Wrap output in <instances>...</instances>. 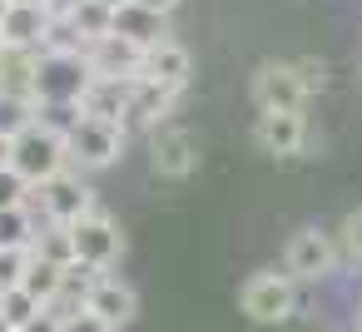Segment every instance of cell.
<instances>
[{"label": "cell", "mask_w": 362, "mask_h": 332, "mask_svg": "<svg viewBox=\"0 0 362 332\" xmlns=\"http://www.w3.org/2000/svg\"><path fill=\"white\" fill-rule=\"evenodd\" d=\"M199 169V139L189 129H159L154 134V174L159 179H189Z\"/></svg>", "instance_id": "cell-14"}, {"label": "cell", "mask_w": 362, "mask_h": 332, "mask_svg": "<svg viewBox=\"0 0 362 332\" xmlns=\"http://www.w3.org/2000/svg\"><path fill=\"white\" fill-rule=\"evenodd\" d=\"M30 184L21 179V174H11V169H0V208H25L30 203Z\"/></svg>", "instance_id": "cell-25"}, {"label": "cell", "mask_w": 362, "mask_h": 332, "mask_svg": "<svg viewBox=\"0 0 362 332\" xmlns=\"http://www.w3.org/2000/svg\"><path fill=\"white\" fill-rule=\"evenodd\" d=\"M21 292H25V297H35L40 307H55V302L65 297V268L30 258V263H25V273H21Z\"/></svg>", "instance_id": "cell-17"}, {"label": "cell", "mask_w": 362, "mask_h": 332, "mask_svg": "<svg viewBox=\"0 0 362 332\" xmlns=\"http://www.w3.org/2000/svg\"><path fill=\"white\" fill-rule=\"evenodd\" d=\"M35 119H40L35 100H25V95H0V134H6V139H16V134L30 129Z\"/></svg>", "instance_id": "cell-23"}, {"label": "cell", "mask_w": 362, "mask_h": 332, "mask_svg": "<svg viewBox=\"0 0 362 332\" xmlns=\"http://www.w3.org/2000/svg\"><path fill=\"white\" fill-rule=\"evenodd\" d=\"M110 16H115V11H105L100 0H85V6H80L65 25H70V35H75V40H80V50H85V45H95L100 35H110Z\"/></svg>", "instance_id": "cell-21"}, {"label": "cell", "mask_w": 362, "mask_h": 332, "mask_svg": "<svg viewBox=\"0 0 362 332\" xmlns=\"http://www.w3.org/2000/svg\"><path fill=\"white\" fill-rule=\"evenodd\" d=\"M110 35H119V40H129L134 50H154V45H164L169 40V16H154V11H144V6H119L115 16H110Z\"/></svg>", "instance_id": "cell-12"}, {"label": "cell", "mask_w": 362, "mask_h": 332, "mask_svg": "<svg viewBox=\"0 0 362 332\" xmlns=\"http://www.w3.org/2000/svg\"><path fill=\"white\" fill-rule=\"evenodd\" d=\"M169 105H174V90H159V85H149V80H134L129 109H124V134H129V124H154Z\"/></svg>", "instance_id": "cell-18"}, {"label": "cell", "mask_w": 362, "mask_h": 332, "mask_svg": "<svg viewBox=\"0 0 362 332\" xmlns=\"http://www.w3.org/2000/svg\"><path fill=\"white\" fill-rule=\"evenodd\" d=\"M35 312H40V302H35V297H25L21 287H6V292H0V317L11 322V332H21Z\"/></svg>", "instance_id": "cell-24"}, {"label": "cell", "mask_w": 362, "mask_h": 332, "mask_svg": "<svg viewBox=\"0 0 362 332\" xmlns=\"http://www.w3.org/2000/svg\"><path fill=\"white\" fill-rule=\"evenodd\" d=\"M189 75H194V60H189V50L179 45V40H164V45H154V50H144V65H139V80H149V85H159V90H184L189 85Z\"/></svg>", "instance_id": "cell-13"}, {"label": "cell", "mask_w": 362, "mask_h": 332, "mask_svg": "<svg viewBox=\"0 0 362 332\" xmlns=\"http://www.w3.org/2000/svg\"><path fill=\"white\" fill-rule=\"evenodd\" d=\"M357 327H362V307H357Z\"/></svg>", "instance_id": "cell-38"}, {"label": "cell", "mask_w": 362, "mask_h": 332, "mask_svg": "<svg viewBox=\"0 0 362 332\" xmlns=\"http://www.w3.org/2000/svg\"><path fill=\"white\" fill-rule=\"evenodd\" d=\"M0 169H11V139L0 134Z\"/></svg>", "instance_id": "cell-33"}, {"label": "cell", "mask_w": 362, "mask_h": 332, "mask_svg": "<svg viewBox=\"0 0 362 332\" xmlns=\"http://www.w3.org/2000/svg\"><path fill=\"white\" fill-rule=\"evenodd\" d=\"M6 11H11V0H0V20H6Z\"/></svg>", "instance_id": "cell-36"}, {"label": "cell", "mask_w": 362, "mask_h": 332, "mask_svg": "<svg viewBox=\"0 0 362 332\" xmlns=\"http://www.w3.org/2000/svg\"><path fill=\"white\" fill-rule=\"evenodd\" d=\"M253 100H258V109L263 114H303V105H308V85H303V75H298V65H263L258 75H253Z\"/></svg>", "instance_id": "cell-8"}, {"label": "cell", "mask_w": 362, "mask_h": 332, "mask_svg": "<svg viewBox=\"0 0 362 332\" xmlns=\"http://www.w3.org/2000/svg\"><path fill=\"white\" fill-rule=\"evenodd\" d=\"M342 243H347V253L362 263V208H357V213H347V223H342Z\"/></svg>", "instance_id": "cell-28"}, {"label": "cell", "mask_w": 362, "mask_h": 332, "mask_svg": "<svg viewBox=\"0 0 362 332\" xmlns=\"http://www.w3.org/2000/svg\"><path fill=\"white\" fill-rule=\"evenodd\" d=\"M90 80H95V75H90V65H85L80 50H45V55L35 60L30 100H35L40 114H50V109H75L80 95L90 90Z\"/></svg>", "instance_id": "cell-1"}, {"label": "cell", "mask_w": 362, "mask_h": 332, "mask_svg": "<svg viewBox=\"0 0 362 332\" xmlns=\"http://www.w3.org/2000/svg\"><path fill=\"white\" fill-rule=\"evenodd\" d=\"M35 194H40L45 223H55V228H70L75 218L95 213V189H90L75 169H60V174H55V179H45Z\"/></svg>", "instance_id": "cell-6"}, {"label": "cell", "mask_w": 362, "mask_h": 332, "mask_svg": "<svg viewBox=\"0 0 362 332\" xmlns=\"http://www.w3.org/2000/svg\"><path fill=\"white\" fill-rule=\"evenodd\" d=\"M129 90H134V80H90V90L80 95L75 114H85V119H110V124H119V129H124Z\"/></svg>", "instance_id": "cell-15"}, {"label": "cell", "mask_w": 362, "mask_h": 332, "mask_svg": "<svg viewBox=\"0 0 362 332\" xmlns=\"http://www.w3.org/2000/svg\"><path fill=\"white\" fill-rule=\"evenodd\" d=\"M85 65H90L95 80H139L144 50H134L119 35H100L95 45H85Z\"/></svg>", "instance_id": "cell-10"}, {"label": "cell", "mask_w": 362, "mask_h": 332, "mask_svg": "<svg viewBox=\"0 0 362 332\" xmlns=\"http://www.w3.org/2000/svg\"><path fill=\"white\" fill-rule=\"evenodd\" d=\"M60 169H70V154H65V134L50 129V124H30L11 139V174H21L30 189H40L45 179H55Z\"/></svg>", "instance_id": "cell-2"}, {"label": "cell", "mask_w": 362, "mask_h": 332, "mask_svg": "<svg viewBox=\"0 0 362 332\" xmlns=\"http://www.w3.org/2000/svg\"><path fill=\"white\" fill-rule=\"evenodd\" d=\"M11 6H45V0H11Z\"/></svg>", "instance_id": "cell-35"}, {"label": "cell", "mask_w": 362, "mask_h": 332, "mask_svg": "<svg viewBox=\"0 0 362 332\" xmlns=\"http://www.w3.org/2000/svg\"><path fill=\"white\" fill-rule=\"evenodd\" d=\"M134 6H144V11H154V16H169L179 0H134Z\"/></svg>", "instance_id": "cell-32"}, {"label": "cell", "mask_w": 362, "mask_h": 332, "mask_svg": "<svg viewBox=\"0 0 362 332\" xmlns=\"http://www.w3.org/2000/svg\"><path fill=\"white\" fill-rule=\"evenodd\" d=\"M298 75H303L308 95H313V90H322V80H327V65H322V60H303V65H298Z\"/></svg>", "instance_id": "cell-29"}, {"label": "cell", "mask_w": 362, "mask_h": 332, "mask_svg": "<svg viewBox=\"0 0 362 332\" xmlns=\"http://www.w3.org/2000/svg\"><path fill=\"white\" fill-rule=\"evenodd\" d=\"M100 6H105V11H119V6H129V0H100Z\"/></svg>", "instance_id": "cell-34"}, {"label": "cell", "mask_w": 362, "mask_h": 332, "mask_svg": "<svg viewBox=\"0 0 362 332\" xmlns=\"http://www.w3.org/2000/svg\"><path fill=\"white\" fill-rule=\"evenodd\" d=\"M80 307L85 312H95L100 322H110L115 332L139 312V297H134V287L129 283H119V278H110V273H100L90 287H85V297H80Z\"/></svg>", "instance_id": "cell-9"}, {"label": "cell", "mask_w": 362, "mask_h": 332, "mask_svg": "<svg viewBox=\"0 0 362 332\" xmlns=\"http://www.w3.org/2000/svg\"><path fill=\"white\" fill-rule=\"evenodd\" d=\"M238 307L253 317V322H288L293 307H298V283H288L283 273H253L243 287H238Z\"/></svg>", "instance_id": "cell-5"}, {"label": "cell", "mask_w": 362, "mask_h": 332, "mask_svg": "<svg viewBox=\"0 0 362 332\" xmlns=\"http://www.w3.org/2000/svg\"><path fill=\"white\" fill-rule=\"evenodd\" d=\"M332 263H337L332 238L322 228H298L288 238V253H283V278L288 283H317L332 273Z\"/></svg>", "instance_id": "cell-7"}, {"label": "cell", "mask_w": 362, "mask_h": 332, "mask_svg": "<svg viewBox=\"0 0 362 332\" xmlns=\"http://www.w3.org/2000/svg\"><path fill=\"white\" fill-rule=\"evenodd\" d=\"M253 139H258V149H263V154L288 159V154H298V149H303L308 124H303V114H258Z\"/></svg>", "instance_id": "cell-16"}, {"label": "cell", "mask_w": 362, "mask_h": 332, "mask_svg": "<svg viewBox=\"0 0 362 332\" xmlns=\"http://www.w3.org/2000/svg\"><path fill=\"white\" fill-rule=\"evenodd\" d=\"M0 332H11V322H6V317H0Z\"/></svg>", "instance_id": "cell-37"}, {"label": "cell", "mask_w": 362, "mask_h": 332, "mask_svg": "<svg viewBox=\"0 0 362 332\" xmlns=\"http://www.w3.org/2000/svg\"><path fill=\"white\" fill-rule=\"evenodd\" d=\"M21 332H60V312H55V307H40Z\"/></svg>", "instance_id": "cell-30"}, {"label": "cell", "mask_w": 362, "mask_h": 332, "mask_svg": "<svg viewBox=\"0 0 362 332\" xmlns=\"http://www.w3.org/2000/svg\"><path fill=\"white\" fill-rule=\"evenodd\" d=\"M30 258L55 263V268H70V263H75V253H70V233L55 228V223H45V228L35 233V243H30Z\"/></svg>", "instance_id": "cell-22"}, {"label": "cell", "mask_w": 362, "mask_h": 332, "mask_svg": "<svg viewBox=\"0 0 362 332\" xmlns=\"http://www.w3.org/2000/svg\"><path fill=\"white\" fill-rule=\"evenodd\" d=\"M60 332H115L110 322H100L95 312H85L80 302L70 307V312H60Z\"/></svg>", "instance_id": "cell-27"}, {"label": "cell", "mask_w": 362, "mask_h": 332, "mask_svg": "<svg viewBox=\"0 0 362 332\" xmlns=\"http://www.w3.org/2000/svg\"><path fill=\"white\" fill-rule=\"evenodd\" d=\"M35 233H40V223H35V208L30 203L25 208H0V248H25L30 253Z\"/></svg>", "instance_id": "cell-20"}, {"label": "cell", "mask_w": 362, "mask_h": 332, "mask_svg": "<svg viewBox=\"0 0 362 332\" xmlns=\"http://www.w3.org/2000/svg\"><path fill=\"white\" fill-rule=\"evenodd\" d=\"M124 129L119 124H110V119H85V114H75L70 124H65V154H70V164H80V169H110L119 154H124Z\"/></svg>", "instance_id": "cell-3"}, {"label": "cell", "mask_w": 362, "mask_h": 332, "mask_svg": "<svg viewBox=\"0 0 362 332\" xmlns=\"http://www.w3.org/2000/svg\"><path fill=\"white\" fill-rule=\"evenodd\" d=\"M85 6V0H45V11H50V20H70L75 11Z\"/></svg>", "instance_id": "cell-31"}, {"label": "cell", "mask_w": 362, "mask_h": 332, "mask_svg": "<svg viewBox=\"0 0 362 332\" xmlns=\"http://www.w3.org/2000/svg\"><path fill=\"white\" fill-rule=\"evenodd\" d=\"M0 55H6V45H0Z\"/></svg>", "instance_id": "cell-39"}, {"label": "cell", "mask_w": 362, "mask_h": 332, "mask_svg": "<svg viewBox=\"0 0 362 332\" xmlns=\"http://www.w3.org/2000/svg\"><path fill=\"white\" fill-rule=\"evenodd\" d=\"M50 35V11L45 6H11L6 20H0V45L6 50H30L40 55Z\"/></svg>", "instance_id": "cell-11"}, {"label": "cell", "mask_w": 362, "mask_h": 332, "mask_svg": "<svg viewBox=\"0 0 362 332\" xmlns=\"http://www.w3.org/2000/svg\"><path fill=\"white\" fill-rule=\"evenodd\" d=\"M70 253H75V263H85V268H95V273H110L115 263H119V253H124V233H119V223L110 218V213H85V218H75L70 228Z\"/></svg>", "instance_id": "cell-4"}, {"label": "cell", "mask_w": 362, "mask_h": 332, "mask_svg": "<svg viewBox=\"0 0 362 332\" xmlns=\"http://www.w3.org/2000/svg\"><path fill=\"white\" fill-rule=\"evenodd\" d=\"M25 263H30V253H25V248H0V292H6V287H21Z\"/></svg>", "instance_id": "cell-26"}, {"label": "cell", "mask_w": 362, "mask_h": 332, "mask_svg": "<svg viewBox=\"0 0 362 332\" xmlns=\"http://www.w3.org/2000/svg\"><path fill=\"white\" fill-rule=\"evenodd\" d=\"M35 60L40 55H30V50H6V55H0V95H25L30 100Z\"/></svg>", "instance_id": "cell-19"}]
</instances>
